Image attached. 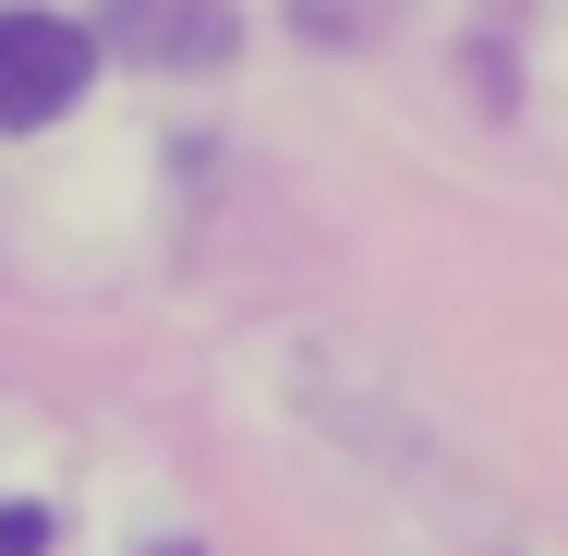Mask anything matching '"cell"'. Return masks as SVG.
<instances>
[{
  "label": "cell",
  "instance_id": "3",
  "mask_svg": "<svg viewBox=\"0 0 568 556\" xmlns=\"http://www.w3.org/2000/svg\"><path fill=\"white\" fill-rule=\"evenodd\" d=\"M291 12H303L315 37H363V24H375V0H291Z\"/></svg>",
  "mask_w": 568,
  "mask_h": 556
},
{
  "label": "cell",
  "instance_id": "4",
  "mask_svg": "<svg viewBox=\"0 0 568 556\" xmlns=\"http://www.w3.org/2000/svg\"><path fill=\"white\" fill-rule=\"evenodd\" d=\"M0 556H49V508H0Z\"/></svg>",
  "mask_w": 568,
  "mask_h": 556
},
{
  "label": "cell",
  "instance_id": "2",
  "mask_svg": "<svg viewBox=\"0 0 568 556\" xmlns=\"http://www.w3.org/2000/svg\"><path fill=\"white\" fill-rule=\"evenodd\" d=\"M110 24L145 61H219L230 49V0H110Z\"/></svg>",
  "mask_w": 568,
  "mask_h": 556
},
{
  "label": "cell",
  "instance_id": "1",
  "mask_svg": "<svg viewBox=\"0 0 568 556\" xmlns=\"http://www.w3.org/2000/svg\"><path fill=\"white\" fill-rule=\"evenodd\" d=\"M98 85V37L61 12H0V133H37Z\"/></svg>",
  "mask_w": 568,
  "mask_h": 556
}]
</instances>
